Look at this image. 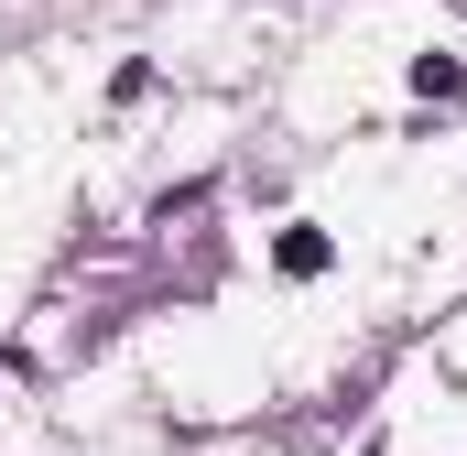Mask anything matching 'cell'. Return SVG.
<instances>
[{"instance_id":"6da1fadb","label":"cell","mask_w":467,"mask_h":456,"mask_svg":"<svg viewBox=\"0 0 467 456\" xmlns=\"http://www.w3.org/2000/svg\"><path fill=\"white\" fill-rule=\"evenodd\" d=\"M272 261H283L294 283H316V272H327L337 250H327V228H283V239H272Z\"/></svg>"},{"instance_id":"7a4b0ae2","label":"cell","mask_w":467,"mask_h":456,"mask_svg":"<svg viewBox=\"0 0 467 456\" xmlns=\"http://www.w3.org/2000/svg\"><path fill=\"white\" fill-rule=\"evenodd\" d=\"M413 88H424V98H467V66L457 55H413Z\"/></svg>"}]
</instances>
